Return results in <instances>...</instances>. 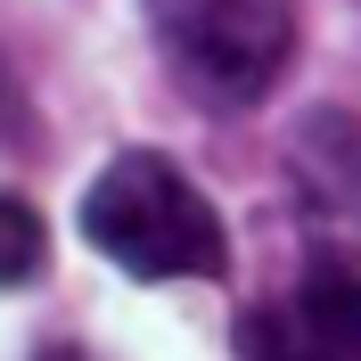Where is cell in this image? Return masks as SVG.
<instances>
[{
	"label": "cell",
	"mask_w": 361,
	"mask_h": 361,
	"mask_svg": "<svg viewBox=\"0 0 361 361\" xmlns=\"http://www.w3.org/2000/svg\"><path fill=\"white\" fill-rule=\"evenodd\" d=\"M82 238L132 279H222L230 230L197 180L157 148H123L82 189Z\"/></svg>",
	"instance_id": "cell-1"
},
{
	"label": "cell",
	"mask_w": 361,
	"mask_h": 361,
	"mask_svg": "<svg viewBox=\"0 0 361 361\" xmlns=\"http://www.w3.org/2000/svg\"><path fill=\"white\" fill-rule=\"evenodd\" d=\"M148 33L197 107H255L295 58V0H148Z\"/></svg>",
	"instance_id": "cell-2"
},
{
	"label": "cell",
	"mask_w": 361,
	"mask_h": 361,
	"mask_svg": "<svg viewBox=\"0 0 361 361\" xmlns=\"http://www.w3.org/2000/svg\"><path fill=\"white\" fill-rule=\"evenodd\" d=\"M238 353L247 361H361V271L312 263L288 295L247 312Z\"/></svg>",
	"instance_id": "cell-3"
},
{
	"label": "cell",
	"mask_w": 361,
	"mask_h": 361,
	"mask_svg": "<svg viewBox=\"0 0 361 361\" xmlns=\"http://www.w3.org/2000/svg\"><path fill=\"white\" fill-rule=\"evenodd\" d=\"M288 180L304 214L329 230H353L361 238V123L345 107H312L288 140Z\"/></svg>",
	"instance_id": "cell-4"
},
{
	"label": "cell",
	"mask_w": 361,
	"mask_h": 361,
	"mask_svg": "<svg viewBox=\"0 0 361 361\" xmlns=\"http://www.w3.org/2000/svg\"><path fill=\"white\" fill-rule=\"evenodd\" d=\"M49 271V230L25 197H0V288H33Z\"/></svg>",
	"instance_id": "cell-5"
},
{
	"label": "cell",
	"mask_w": 361,
	"mask_h": 361,
	"mask_svg": "<svg viewBox=\"0 0 361 361\" xmlns=\"http://www.w3.org/2000/svg\"><path fill=\"white\" fill-rule=\"evenodd\" d=\"M42 361H90V353H74V345H49V353Z\"/></svg>",
	"instance_id": "cell-6"
}]
</instances>
